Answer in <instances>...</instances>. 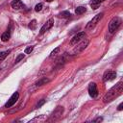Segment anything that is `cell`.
I'll use <instances>...</instances> for the list:
<instances>
[{
	"instance_id": "cell-1",
	"label": "cell",
	"mask_w": 123,
	"mask_h": 123,
	"mask_svg": "<svg viewBox=\"0 0 123 123\" xmlns=\"http://www.w3.org/2000/svg\"><path fill=\"white\" fill-rule=\"evenodd\" d=\"M123 90V85L122 82H119L118 84H116L114 86H112L104 96V102H110L111 100H113L115 97H117L118 95L121 94Z\"/></svg>"
},
{
	"instance_id": "cell-2",
	"label": "cell",
	"mask_w": 123,
	"mask_h": 123,
	"mask_svg": "<svg viewBox=\"0 0 123 123\" xmlns=\"http://www.w3.org/2000/svg\"><path fill=\"white\" fill-rule=\"evenodd\" d=\"M120 24H121V19L119 17H117V16L113 17L109 23V31H110V33L111 34L114 33L117 30V28L120 26Z\"/></svg>"
},
{
	"instance_id": "cell-3",
	"label": "cell",
	"mask_w": 123,
	"mask_h": 123,
	"mask_svg": "<svg viewBox=\"0 0 123 123\" xmlns=\"http://www.w3.org/2000/svg\"><path fill=\"white\" fill-rule=\"evenodd\" d=\"M103 15H104V13L103 12H100V13H98V14H96L87 24H86V29H92V28H94L95 27V25L102 19V17H103Z\"/></svg>"
},
{
	"instance_id": "cell-4",
	"label": "cell",
	"mask_w": 123,
	"mask_h": 123,
	"mask_svg": "<svg viewBox=\"0 0 123 123\" xmlns=\"http://www.w3.org/2000/svg\"><path fill=\"white\" fill-rule=\"evenodd\" d=\"M87 44H88V40H87V39L83 40L79 45H77V46L73 49V51H72V55H77V54L81 53L83 50H85V48L87 46Z\"/></svg>"
},
{
	"instance_id": "cell-5",
	"label": "cell",
	"mask_w": 123,
	"mask_h": 123,
	"mask_svg": "<svg viewBox=\"0 0 123 123\" xmlns=\"http://www.w3.org/2000/svg\"><path fill=\"white\" fill-rule=\"evenodd\" d=\"M85 37H86V33H85V32H80V33L76 34V35L71 38V40H70V44H71V45H75V44H77V43L80 42L83 38H85Z\"/></svg>"
},
{
	"instance_id": "cell-6",
	"label": "cell",
	"mask_w": 123,
	"mask_h": 123,
	"mask_svg": "<svg viewBox=\"0 0 123 123\" xmlns=\"http://www.w3.org/2000/svg\"><path fill=\"white\" fill-rule=\"evenodd\" d=\"M62 111H63V108L61 107V106H58L55 109V111L52 112V114H51V120H57V119H59L62 116Z\"/></svg>"
},
{
	"instance_id": "cell-7",
	"label": "cell",
	"mask_w": 123,
	"mask_h": 123,
	"mask_svg": "<svg viewBox=\"0 0 123 123\" xmlns=\"http://www.w3.org/2000/svg\"><path fill=\"white\" fill-rule=\"evenodd\" d=\"M18 98H19V93H18V92H14V93L11 96V98L8 100V102L5 104V108H11V107L18 100Z\"/></svg>"
},
{
	"instance_id": "cell-8",
	"label": "cell",
	"mask_w": 123,
	"mask_h": 123,
	"mask_svg": "<svg viewBox=\"0 0 123 123\" xmlns=\"http://www.w3.org/2000/svg\"><path fill=\"white\" fill-rule=\"evenodd\" d=\"M53 24H54V19H53V18H50V19L41 27V29H40V31H39V35H43L46 31H48L50 28H52Z\"/></svg>"
},
{
	"instance_id": "cell-9",
	"label": "cell",
	"mask_w": 123,
	"mask_h": 123,
	"mask_svg": "<svg viewBox=\"0 0 123 123\" xmlns=\"http://www.w3.org/2000/svg\"><path fill=\"white\" fill-rule=\"evenodd\" d=\"M88 93L89 95L94 98L98 95V90H97V86H96V84L95 83H90L89 86H88Z\"/></svg>"
},
{
	"instance_id": "cell-10",
	"label": "cell",
	"mask_w": 123,
	"mask_h": 123,
	"mask_svg": "<svg viewBox=\"0 0 123 123\" xmlns=\"http://www.w3.org/2000/svg\"><path fill=\"white\" fill-rule=\"evenodd\" d=\"M115 77H116V73H115L114 71L109 70V71L105 72V74H104V76H103V80H104V82H108V81L113 80Z\"/></svg>"
},
{
	"instance_id": "cell-11",
	"label": "cell",
	"mask_w": 123,
	"mask_h": 123,
	"mask_svg": "<svg viewBox=\"0 0 123 123\" xmlns=\"http://www.w3.org/2000/svg\"><path fill=\"white\" fill-rule=\"evenodd\" d=\"M11 6L12 8H13L14 10H19L21 9L22 7H24L23 3L21 2V0H13L12 3H11Z\"/></svg>"
},
{
	"instance_id": "cell-12",
	"label": "cell",
	"mask_w": 123,
	"mask_h": 123,
	"mask_svg": "<svg viewBox=\"0 0 123 123\" xmlns=\"http://www.w3.org/2000/svg\"><path fill=\"white\" fill-rule=\"evenodd\" d=\"M50 80L48 79V78H46V77H43V78H41V79H39L37 83H36V86H43V85H46L48 82H49Z\"/></svg>"
},
{
	"instance_id": "cell-13",
	"label": "cell",
	"mask_w": 123,
	"mask_h": 123,
	"mask_svg": "<svg viewBox=\"0 0 123 123\" xmlns=\"http://www.w3.org/2000/svg\"><path fill=\"white\" fill-rule=\"evenodd\" d=\"M10 37H11V31L8 30L7 32H5V33L2 34V36H1V39H2V41H7V40H9Z\"/></svg>"
},
{
	"instance_id": "cell-14",
	"label": "cell",
	"mask_w": 123,
	"mask_h": 123,
	"mask_svg": "<svg viewBox=\"0 0 123 123\" xmlns=\"http://www.w3.org/2000/svg\"><path fill=\"white\" fill-rule=\"evenodd\" d=\"M86 9L85 7L80 6V7H77V9L75 10V13H76V14H82V13L86 12Z\"/></svg>"
},
{
	"instance_id": "cell-15",
	"label": "cell",
	"mask_w": 123,
	"mask_h": 123,
	"mask_svg": "<svg viewBox=\"0 0 123 123\" xmlns=\"http://www.w3.org/2000/svg\"><path fill=\"white\" fill-rule=\"evenodd\" d=\"M11 53V50H7V51H3L0 52V61H4L6 59V57Z\"/></svg>"
},
{
	"instance_id": "cell-16",
	"label": "cell",
	"mask_w": 123,
	"mask_h": 123,
	"mask_svg": "<svg viewBox=\"0 0 123 123\" xmlns=\"http://www.w3.org/2000/svg\"><path fill=\"white\" fill-rule=\"evenodd\" d=\"M61 17H63V18H69L70 17V12H68V11H63V12H62L60 14H59Z\"/></svg>"
},
{
	"instance_id": "cell-17",
	"label": "cell",
	"mask_w": 123,
	"mask_h": 123,
	"mask_svg": "<svg viewBox=\"0 0 123 123\" xmlns=\"http://www.w3.org/2000/svg\"><path fill=\"white\" fill-rule=\"evenodd\" d=\"M36 27H37V20L33 19V20L29 23V28H30L31 30H35V29H36Z\"/></svg>"
},
{
	"instance_id": "cell-18",
	"label": "cell",
	"mask_w": 123,
	"mask_h": 123,
	"mask_svg": "<svg viewBox=\"0 0 123 123\" xmlns=\"http://www.w3.org/2000/svg\"><path fill=\"white\" fill-rule=\"evenodd\" d=\"M59 51H60V47L55 48V49H54V50L51 52V54H50V56H49V57H50V58H53L54 56H56V55H57V53H58Z\"/></svg>"
},
{
	"instance_id": "cell-19",
	"label": "cell",
	"mask_w": 123,
	"mask_h": 123,
	"mask_svg": "<svg viewBox=\"0 0 123 123\" xmlns=\"http://www.w3.org/2000/svg\"><path fill=\"white\" fill-rule=\"evenodd\" d=\"M41 9H42V4H41V3L37 4L36 7H35V11H36V12H40Z\"/></svg>"
},
{
	"instance_id": "cell-20",
	"label": "cell",
	"mask_w": 123,
	"mask_h": 123,
	"mask_svg": "<svg viewBox=\"0 0 123 123\" xmlns=\"http://www.w3.org/2000/svg\"><path fill=\"white\" fill-rule=\"evenodd\" d=\"M24 58V54H19L17 57H16V59H15V63H17V62H19L22 59Z\"/></svg>"
},
{
	"instance_id": "cell-21",
	"label": "cell",
	"mask_w": 123,
	"mask_h": 123,
	"mask_svg": "<svg viewBox=\"0 0 123 123\" xmlns=\"http://www.w3.org/2000/svg\"><path fill=\"white\" fill-rule=\"evenodd\" d=\"M33 49H34V46H28L26 49H25V54H30L32 51H33Z\"/></svg>"
},
{
	"instance_id": "cell-22",
	"label": "cell",
	"mask_w": 123,
	"mask_h": 123,
	"mask_svg": "<svg viewBox=\"0 0 123 123\" xmlns=\"http://www.w3.org/2000/svg\"><path fill=\"white\" fill-rule=\"evenodd\" d=\"M44 103H45V99H41V100L37 104V108H40Z\"/></svg>"
},
{
	"instance_id": "cell-23",
	"label": "cell",
	"mask_w": 123,
	"mask_h": 123,
	"mask_svg": "<svg viewBox=\"0 0 123 123\" xmlns=\"http://www.w3.org/2000/svg\"><path fill=\"white\" fill-rule=\"evenodd\" d=\"M90 6H91V8H92V9H94V10H95V9H97V8L99 7V4L94 3V2H91V3H90Z\"/></svg>"
},
{
	"instance_id": "cell-24",
	"label": "cell",
	"mask_w": 123,
	"mask_h": 123,
	"mask_svg": "<svg viewBox=\"0 0 123 123\" xmlns=\"http://www.w3.org/2000/svg\"><path fill=\"white\" fill-rule=\"evenodd\" d=\"M103 1H105V0H91V2L97 3V4H99V5H100V3H101V2H103Z\"/></svg>"
},
{
	"instance_id": "cell-25",
	"label": "cell",
	"mask_w": 123,
	"mask_h": 123,
	"mask_svg": "<svg viewBox=\"0 0 123 123\" xmlns=\"http://www.w3.org/2000/svg\"><path fill=\"white\" fill-rule=\"evenodd\" d=\"M122 109H123V103H120L119 106H118V108H117V110L118 111H122Z\"/></svg>"
},
{
	"instance_id": "cell-26",
	"label": "cell",
	"mask_w": 123,
	"mask_h": 123,
	"mask_svg": "<svg viewBox=\"0 0 123 123\" xmlns=\"http://www.w3.org/2000/svg\"><path fill=\"white\" fill-rule=\"evenodd\" d=\"M102 120H103V118H102V117H98V118L94 119V120H93V122H99V121H102Z\"/></svg>"
},
{
	"instance_id": "cell-27",
	"label": "cell",
	"mask_w": 123,
	"mask_h": 123,
	"mask_svg": "<svg viewBox=\"0 0 123 123\" xmlns=\"http://www.w3.org/2000/svg\"><path fill=\"white\" fill-rule=\"evenodd\" d=\"M47 2H51V1H53V0H46Z\"/></svg>"
}]
</instances>
